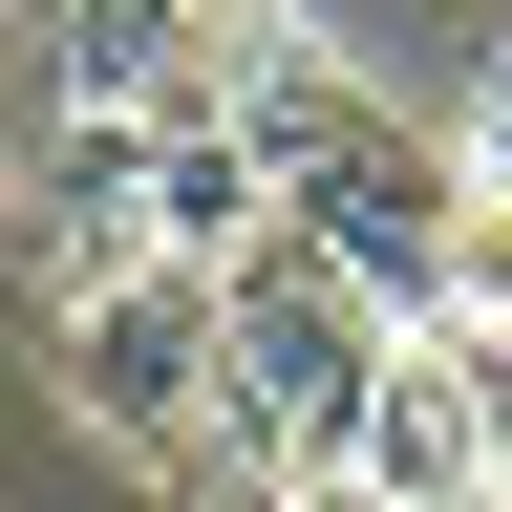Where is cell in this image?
Returning <instances> with one entry per match:
<instances>
[{
  "mask_svg": "<svg viewBox=\"0 0 512 512\" xmlns=\"http://www.w3.org/2000/svg\"><path fill=\"white\" fill-rule=\"evenodd\" d=\"M384 363H406V320H384L342 256H299V235H256L235 256V320H214V406L235 448L278 470L299 512H363V427H384Z\"/></svg>",
  "mask_w": 512,
  "mask_h": 512,
  "instance_id": "2",
  "label": "cell"
},
{
  "mask_svg": "<svg viewBox=\"0 0 512 512\" xmlns=\"http://www.w3.org/2000/svg\"><path fill=\"white\" fill-rule=\"evenodd\" d=\"M22 150H43V0H0V214H22Z\"/></svg>",
  "mask_w": 512,
  "mask_h": 512,
  "instance_id": "3",
  "label": "cell"
},
{
  "mask_svg": "<svg viewBox=\"0 0 512 512\" xmlns=\"http://www.w3.org/2000/svg\"><path fill=\"white\" fill-rule=\"evenodd\" d=\"M150 22H171V43H214V64H256V43H299L278 0H150Z\"/></svg>",
  "mask_w": 512,
  "mask_h": 512,
  "instance_id": "4",
  "label": "cell"
},
{
  "mask_svg": "<svg viewBox=\"0 0 512 512\" xmlns=\"http://www.w3.org/2000/svg\"><path fill=\"white\" fill-rule=\"evenodd\" d=\"M235 128H256V171H278V235L342 256L384 320H427L448 278H470V128H427L406 86H363L342 43H256L235 64Z\"/></svg>",
  "mask_w": 512,
  "mask_h": 512,
  "instance_id": "1",
  "label": "cell"
}]
</instances>
